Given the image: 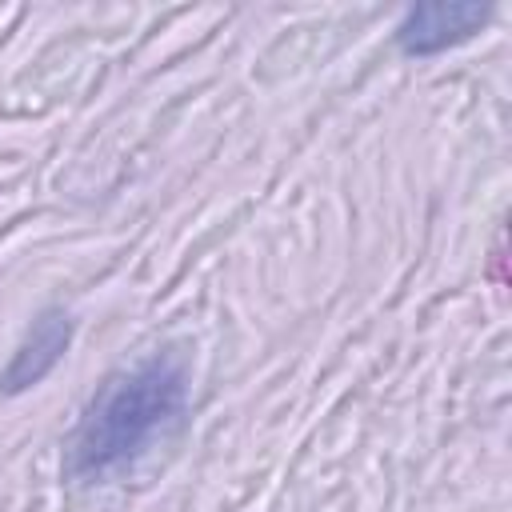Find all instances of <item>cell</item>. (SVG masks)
<instances>
[{
	"label": "cell",
	"instance_id": "1",
	"mask_svg": "<svg viewBox=\"0 0 512 512\" xmlns=\"http://www.w3.org/2000/svg\"><path fill=\"white\" fill-rule=\"evenodd\" d=\"M188 416V364L180 352H148L116 372L68 436V476L100 484L132 468Z\"/></svg>",
	"mask_w": 512,
	"mask_h": 512
},
{
	"label": "cell",
	"instance_id": "2",
	"mask_svg": "<svg viewBox=\"0 0 512 512\" xmlns=\"http://www.w3.org/2000/svg\"><path fill=\"white\" fill-rule=\"evenodd\" d=\"M492 20L488 4H416L396 24V48L404 56H436L472 40Z\"/></svg>",
	"mask_w": 512,
	"mask_h": 512
},
{
	"label": "cell",
	"instance_id": "3",
	"mask_svg": "<svg viewBox=\"0 0 512 512\" xmlns=\"http://www.w3.org/2000/svg\"><path fill=\"white\" fill-rule=\"evenodd\" d=\"M72 332H76V324H72V316L64 308H44L32 320V328L20 340V348L12 352L8 368L0 372V396H16V392L36 388L64 360V352L72 344Z\"/></svg>",
	"mask_w": 512,
	"mask_h": 512
}]
</instances>
